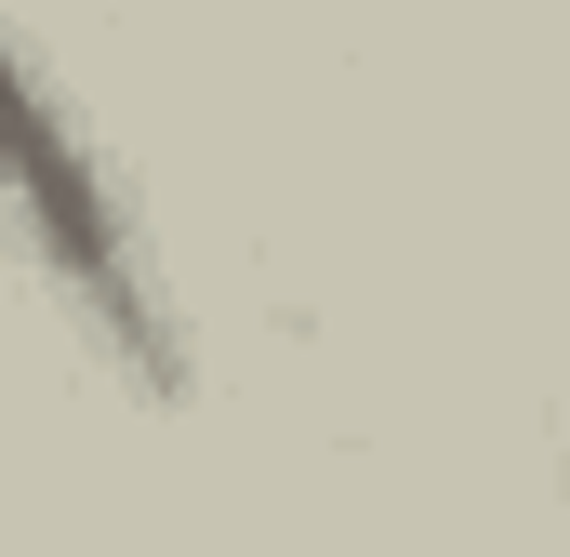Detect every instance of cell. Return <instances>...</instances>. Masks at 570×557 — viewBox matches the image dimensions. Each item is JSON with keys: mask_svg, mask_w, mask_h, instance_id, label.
Segmentation results:
<instances>
[{"mask_svg": "<svg viewBox=\"0 0 570 557\" xmlns=\"http://www.w3.org/2000/svg\"><path fill=\"white\" fill-rule=\"evenodd\" d=\"M0 213L40 253V278L67 292V319L107 345V372L146 385V399H173L186 385V332H173V292H159L134 213H120V173L80 146V120L53 107V80L13 40H0Z\"/></svg>", "mask_w": 570, "mask_h": 557, "instance_id": "cell-1", "label": "cell"}]
</instances>
